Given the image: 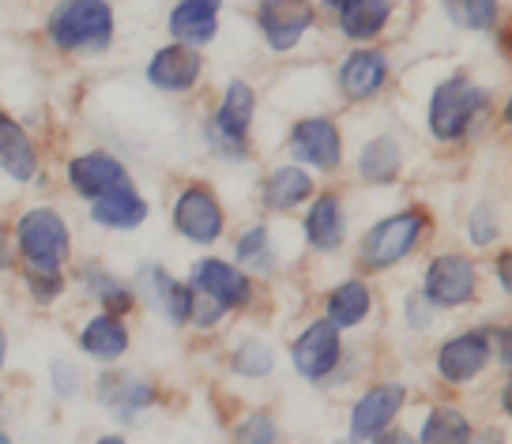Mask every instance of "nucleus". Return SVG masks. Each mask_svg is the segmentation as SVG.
Masks as SVG:
<instances>
[{"instance_id":"f03ea898","label":"nucleus","mask_w":512,"mask_h":444,"mask_svg":"<svg viewBox=\"0 0 512 444\" xmlns=\"http://www.w3.org/2000/svg\"><path fill=\"white\" fill-rule=\"evenodd\" d=\"M490 106V95L486 87L475 83L471 76H452V80H441L430 95V132L433 140L441 143H456L464 140L471 125L479 121Z\"/></svg>"},{"instance_id":"f704fd0d","label":"nucleus","mask_w":512,"mask_h":444,"mask_svg":"<svg viewBox=\"0 0 512 444\" xmlns=\"http://www.w3.org/2000/svg\"><path fill=\"white\" fill-rule=\"evenodd\" d=\"M467 234H471L475 245H490V241H497V219H494V211H490V204H479L471 215H467Z\"/></svg>"},{"instance_id":"37998d69","label":"nucleus","mask_w":512,"mask_h":444,"mask_svg":"<svg viewBox=\"0 0 512 444\" xmlns=\"http://www.w3.org/2000/svg\"><path fill=\"white\" fill-rule=\"evenodd\" d=\"M95 444H125V441H121V437H98Z\"/></svg>"},{"instance_id":"473e14b6","label":"nucleus","mask_w":512,"mask_h":444,"mask_svg":"<svg viewBox=\"0 0 512 444\" xmlns=\"http://www.w3.org/2000/svg\"><path fill=\"white\" fill-rule=\"evenodd\" d=\"M23 283H27V290H31V298L34 302H57L64 294V275L61 271H34L27 268V275H23Z\"/></svg>"},{"instance_id":"a211bd4d","label":"nucleus","mask_w":512,"mask_h":444,"mask_svg":"<svg viewBox=\"0 0 512 444\" xmlns=\"http://www.w3.org/2000/svg\"><path fill=\"white\" fill-rule=\"evenodd\" d=\"M219 8L223 0H177L170 12V34L177 38V46H204L219 31Z\"/></svg>"},{"instance_id":"5701e85b","label":"nucleus","mask_w":512,"mask_h":444,"mask_svg":"<svg viewBox=\"0 0 512 444\" xmlns=\"http://www.w3.org/2000/svg\"><path fill=\"white\" fill-rule=\"evenodd\" d=\"M80 350L95 362H117L128 350V328L110 313H98L80 332Z\"/></svg>"},{"instance_id":"ddd939ff","label":"nucleus","mask_w":512,"mask_h":444,"mask_svg":"<svg viewBox=\"0 0 512 444\" xmlns=\"http://www.w3.org/2000/svg\"><path fill=\"white\" fill-rule=\"evenodd\" d=\"M132 298H144L155 313L170 320L174 328H185L189 324V305L192 294L185 283H177L174 275H166L159 264H144L140 275H136V286H132Z\"/></svg>"},{"instance_id":"c03bdc74","label":"nucleus","mask_w":512,"mask_h":444,"mask_svg":"<svg viewBox=\"0 0 512 444\" xmlns=\"http://www.w3.org/2000/svg\"><path fill=\"white\" fill-rule=\"evenodd\" d=\"M0 444H12V441H8V437H4V433H0Z\"/></svg>"},{"instance_id":"1a4fd4ad","label":"nucleus","mask_w":512,"mask_h":444,"mask_svg":"<svg viewBox=\"0 0 512 444\" xmlns=\"http://www.w3.org/2000/svg\"><path fill=\"white\" fill-rule=\"evenodd\" d=\"M290 155L320 174H332L343 162V136L332 117H302L287 136Z\"/></svg>"},{"instance_id":"9d476101","label":"nucleus","mask_w":512,"mask_h":444,"mask_svg":"<svg viewBox=\"0 0 512 444\" xmlns=\"http://www.w3.org/2000/svg\"><path fill=\"white\" fill-rule=\"evenodd\" d=\"M174 226L177 234L192 245H215L226 230V215L215 200V192L204 189V185H192V189L181 192L174 204Z\"/></svg>"},{"instance_id":"39448f33","label":"nucleus","mask_w":512,"mask_h":444,"mask_svg":"<svg viewBox=\"0 0 512 444\" xmlns=\"http://www.w3.org/2000/svg\"><path fill=\"white\" fill-rule=\"evenodd\" d=\"M256 117V91L245 80L226 83V95L208 125V143L223 159H245L249 151V128Z\"/></svg>"},{"instance_id":"72a5a7b5","label":"nucleus","mask_w":512,"mask_h":444,"mask_svg":"<svg viewBox=\"0 0 512 444\" xmlns=\"http://www.w3.org/2000/svg\"><path fill=\"white\" fill-rule=\"evenodd\" d=\"M238 444H279V429H275L272 414H249L238 426Z\"/></svg>"},{"instance_id":"f257e3e1","label":"nucleus","mask_w":512,"mask_h":444,"mask_svg":"<svg viewBox=\"0 0 512 444\" xmlns=\"http://www.w3.org/2000/svg\"><path fill=\"white\" fill-rule=\"evenodd\" d=\"M49 38L64 53H106L113 42V8L106 0H64L49 16Z\"/></svg>"},{"instance_id":"20e7f679","label":"nucleus","mask_w":512,"mask_h":444,"mask_svg":"<svg viewBox=\"0 0 512 444\" xmlns=\"http://www.w3.org/2000/svg\"><path fill=\"white\" fill-rule=\"evenodd\" d=\"M72 234L68 222L53 211V207H34L16 222V245L19 256L27 260L34 271H61L68 253H72Z\"/></svg>"},{"instance_id":"2eb2a0df","label":"nucleus","mask_w":512,"mask_h":444,"mask_svg":"<svg viewBox=\"0 0 512 444\" xmlns=\"http://www.w3.org/2000/svg\"><path fill=\"white\" fill-rule=\"evenodd\" d=\"M68 185L72 192H80L83 200H102L117 189H128L132 181H128L125 162H117L106 151H87L68 162Z\"/></svg>"},{"instance_id":"423d86ee","label":"nucleus","mask_w":512,"mask_h":444,"mask_svg":"<svg viewBox=\"0 0 512 444\" xmlns=\"http://www.w3.org/2000/svg\"><path fill=\"white\" fill-rule=\"evenodd\" d=\"M479 294V271L460 253H441L422 275V298L430 309H464Z\"/></svg>"},{"instance_id":"aec40b11","label":"nucleus","mask_w":512,"mask_h":444,"mask_svg":"<svg viewBox=\"0 0 512 444\" xmlns=\"http://www.w3.org/2000/svg\"><path fill=\"white\" fill-rule=\"evenodd\" d=\"M347 238V215H343V200L336 192H320L309 215H305V241L317 253H336Z\"/></svg>"},{"instance_id":"79ce46f5","label":"nucleus","mask_w":512,"mask_h":444,"mask_svg":"<svg viewBox=\"0 0 512 444\" xmlns=\"http://www.w3.org/2000/svg\"><path fill=\"white\" fill-rule=\"evenodd\" d=\"M320 4H328V8H336V12H343V8L351 4V0H320Z\"/></svg>"},{"instance_id":"c9c22d12","label":"nucleus","mask_w":512,"mask_h":444,"mask_svg":"<svg viewBox=\"0 0 512 444\" xmlns=\"http://www.w3.org/2000/svg\"><path fill=\"white\" fill-rule=\"evenodd\" d=\"M49 377H53V388H57V396H76L80 392V373H76V365L57 358V362L49 365Z\"/></svg>"},{"instance_id":"ea45409f","label":"nucleus","mask_w":512,"mask_h":444,"mask_svg":"<svg viewBox=\"0 0 512 444\" xmlns=\"http://www.w3.org/2000/svg\"><path fill=\"white\" fill-rule=\"evenodd\" d=\"M471 444H505V437H497L494 429H486V433H479V437H471Z\"/></svg>"},{"instance_id":"6e6552de","label":"nucleus","mask_w":512,"mask_h":444,"mask_svg":"<svg viewBox=\"0 0 512 444\" xmlns=\"http://www.w3.org/2000/svg\"><path fill=\"white\" fill-rule=\"evenodd\" d=\"M256 23L275 53H287L317 27V8L313 0H260Z\"/></svg>"},{"instance_id":"dca6fc26","label":"nucleus","mask_w":512,"mask_h":444,"mask_svg":"<svg viewBox=\"0 0 512 444\" xmlns=\"http://www.w3.org/2000/svg\"><path fill=\"white\" fill-rule=\"evenodd\" d=\"M204 72L200 53L189 46H162L147 64V83L162 95H189Z\"/></svg>"},{"instance_id":"6ab92c4d","label":"nucleus","mask_w":512,"mask_h":444,"mask_svg":"<svg viewBox=\"0 0 512 444\" xmlns=\"http://www.w3.org/2000/svg\"><path fill=\"white\" fill-rule=\"evenodd\" d=\"M0 170L19 185L38 177V147L27 136V128L8 113H0Z\"/></svg>"},{"instance_id":"a18cd8bd","label":"nucleus","mask_w":512,"mask_h":444,"mask_svg":"<svg viewBox=\"0 0 512 444\" xmlns=\"http://www.w3.org/2000/svg\"><path fill=\"white\" fill-rule=\"evenodd\" d=\"M339 444H347V441H339Z\"/></svg>"},{"instance_id":"7ed1b4c3","label":"nucleus","mask_w":512,"mask_h":444,"mask_svg":"<svg viewBox=\"0 0 512 444\" xmlns=\"http://www.w3.org/2000/svg\"><path fill=\"white\" fill-rule=\"evenodd\" d=\"M426 230H430V219L422 211H415V207L400 211V215H388L377 226H369V234L362 238V249H358L362 268L366 271L396 268L400 260H407L422 245Z\"/></svg>"},{"instance_id":"393cba45","label":"nucleus","mask_w":512,"mask_h":444,"mask_svg":"<svg viewBox=\"0 0 512 444\" xmlns=\"http://www.w3.org/2000/svg\"><path fill=\"white\" fill-rule=\"evenodd\" d=\"M392 19V0H351L339 12V31L351 42H373Z\"/></svg>"},{"instance_id":"f3484780","label":"nucleus","mask_w":512,"mask_h":444,"mask_svg":"<svg viewBox=\"0 0 512 444\" xmlns=\"http://www.w3.org/2000/svg\"><path fill=\"white\" fill-rule=\"evenodd\" d=\"M388 83V57L381 49H354L347 61L339 64V91L347 102H369L377 98Z\"/></svg>"},{"instance_id":"c85d7f7f","label":"nucleus","mask_w":512,"mask_h":444,"mask_svg":"<svg viewBox=\"0 0 512 444\" xmlns=\"http://www.w3.org/2000/svg\"><path fill=\"white\" fill-rule=\"evenodd\" d=\"M83 283H87L91 298H98V302H102V309H106L110 317H117V313H128V309L136 305L132 290H128L125 283H117L113 275H106L102 268H87V271H83Z\"/></svg>"},{"instance_id":"c756f323","label":"nucleus","mask_w":512,"mask_h":444,"mask_svg":"<svg viewBox=\"0 0 512 444\" xmlns=\"http://www.w3.org/2000/svg\"><path fill=\"white\" fill-rule=\"evenodd\" d=\"M445 12L464 31H494L497 27V0H445Z\"/></svg>"},{"instance_id":"58836bf2","label":"nucleus","mask_w":512,"mask_h":444,"mask_svg":"<svg viewBox=\"0 0 512 444\" xmlns=\"http://www.w3.org/2000/svg\"><path fill=\"white\" fill-rule=\"evenodd\" d=\"M373 444H407V437H403V433H388V429H384V433H377V437H373Z\"/></svg>"},{"instance_id":"e433bc0d","label":"nucleus","mask_w":512,"mask_h":444,"mask_svg":"<svg viewBox=\"0 0 512 444\" xmlns=\"http://www.w3.org/2000/svg\"><path fill=\"white\" fill-rule=\"evenodd\" d=\"M16 264V253H12V234H8V226L0 222V271H8Z\"/></svg>"},{"instance_id":"a19ab883","label":"nucleus","mask_w":512,"mask_h":444,"mask_svg":"<svg viewBox=\"0 0 512 444\" xmlns=\"http://www.w3.org/2000/svg\"><path fill=\"white\" fill-rule=\"evenodd\" d=\"M4 358H8V335L0 328V369H4Z\"/></svg>"},{"instance_id":"9b49d317","label":"nucleus","mask_w":512,"mask_h":444,"mask_svg":"<svg viewBox=\"0 0 512 444\" xmlns=\"http://www.w3.org/2000/svg\"><path fill=\"white\" fill-rule=\"evenodd\" d=\"M290 362L302 373L305 381H324L332 377L343 362V343H339V328H332L328 320H313L290 347Z\"/></svg>"},{"instance_id":"bb28decb","label":"nucleus","mask_w":512,"mask_h":444,"mask_svg":"<svg viewBox=\"0 0 512 444\" xmlns=\"http://www.w3.org/2000/svg\"><path fill=\"white\" fill-rule=\"evenodd\" d=\"M403 170V151L400 143L392 140V136H377V140H369L362 147V155H358V174L362 181L369 185H392Z\"/></svg>"},{"instance_id":"0eeeda50","label":"nucleus","mask_w":512,"mask_h":444,"mask_svg":"<svg viewBox=\"0 0 512 444\" xmlns=\"http://www.w3.org/2000/svg\"><path fill=\"white\" fill-rule=\"evenodd\" d=\"M196 298L211 302L219 313H234L241 305H249L253 298V279L238 268V264H226V260H200L192 268V286Z\"/></svg>"},{"instance_id":"f8f14e48","label":"nucleus","mask_w":512,"mask_h":444,"mask_svg":"<svg viewBox=\"0 0 512 444\" xmlns=\"http://www.w3.org/2000/svg\"><path fill=\"white\" fill-rule=\"evenodd\" d=\"M437 373H441V381L448 384H471L479 377L482 369L490 365V343H486V328L479 332H460L445 339L441 347H437Z\"/></svg>"},{"instance_id":"4c0bfd02","label":"nucleus","mask_w":512,"mask_h":444,"mask_svg":"<svg viewBox=\"0 0 512 444\" xmlns=\"http://www.w3.org/2000/svg\"><path fill=\"white\" fill-rule=\"evenodd\" d=\"M497 279H501V290H505V294H509L512 290V283H509V253H501V260H497Z\"/></svg>"},{"instance_id":"412c9836","label":"nucleus","mask_w":512,"mask_h":444,"mask_svg":"<svg viewBox=\"0 0 512 444\" xmlns=\"http://www.w3.org/2000/svg\"><path fill=\"white\" fill-rule=\"evenodd\" d=\"M98 399H102V407L117 414L121 422H132L136 414L147 411V407L155 403V384L140 381V377H132V373H113V377H102Z\"/></svg>"},{"instance_id":"7c9ffc66","label":"nucleus","mask_w":512,"mask_h":444,"mask_svg":"<svg viewBox=\"0 0 512 444\" xmlns=\"http://www.w3.org/2000/svg\"><path fill=\"white\" fill-rule=\"evenodd\" d=\"M272 365H275L272 347L260 343V339H245V343L234 350V358H230V369L241 373V377H268Z\"/></svg>"},{"instance_id":"2f4dec72","label":"nucleus","mask_w":512,"mask_h":444,"mask_svg":"<svg viewBox=\"0 0 512 444\" xmlns=\"http://www.w3.org/2000/svg\"><path fill=\"white\" fill-rule=\"evenodd\" d=\"M268 226H253V230H245L238 238V264L245 268H260V271H272V253H268Z\"/></svg>"},{"instance_id":"a878e982","label":"nucleus","mask_w":512,"mask_h":444,"mask_svg":"<svg viewBox=\"0 0 512 444\" xmlns=\"http://www.w3.org/2000/svg\"><path fill=\"white\" fill-rule=\"evenodd\" d=\"M373 309V290L362 279H347L328 294V324L332 328H358Z\"/></svg>"},{"instance_id":"cd10ccee","label":"nucleus","mask_w":512,"mask_h":444,"mask_svg":"<svg viewBox=\"0 0 512 444\" xmlns=\"http://www.w3.org/2000/svg\"><path fill=\"white\" fill-rule=\"evenodd\" d=\"M471 437H475L471 422L456 407H433L426 414V422H422V433H418L422 444H471Z\"/></svg>"},{"instance_id":"b1692460","label":"nucleus","mask_w":512,"mask_h":444,"mask_svg":"<svg viewBox=\"0 0 512 444\" xmlns=\"http://www.w3.org/2000/svg\"><path fill=\"white\" fill-rule=\"evenodd\" d=\"M91 219H95L98 226H106V230H136V226L147 219V200L128 185V189H117V192H110V196L95 200Z\"/></svg>"},{"instance_id":"4468645a","label":"nucleus","mask_w":512,"mask_h":444,"mask_svg":"<svg viewBox=\"0 0 512 444\" xmlns=\"http://www.w3.org/2000/svg\"><path fill=\"white\" fill-rule=\"evenodd\" d=\"M403 407H407V388L403 384H377V388H369L351 411V437L354 441H373L377 433L392 429V422L400 418Z\"/></svg>"},{"instance_id":"4be33fe9","label":"nucleus","mask_w":512,"mask_h":444,"mask_svg":"<svg viewBox=\"0 0 512 444\" xmlns=\"http://www.w3.org/2000/svg\"><path fill=\"white\" fill-rule=\"evenodd\" d=\"M309 196H313V177L305 174L302 166H275L260 189V200L268 211H294Z\"/></svg>"}]
</instances>
